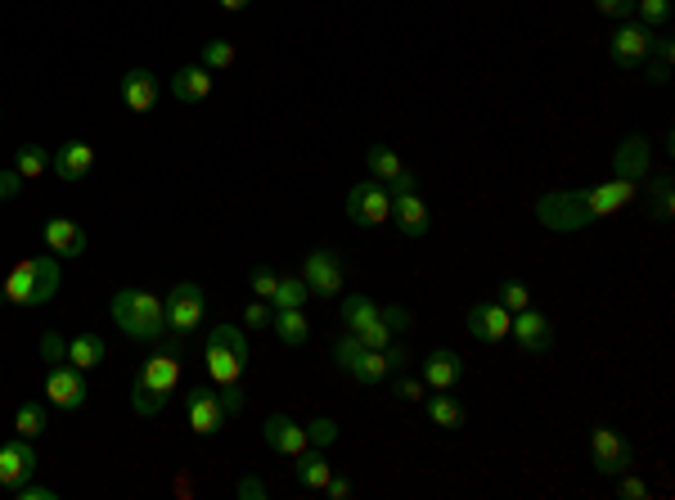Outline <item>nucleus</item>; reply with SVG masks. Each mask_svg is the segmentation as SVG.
I'll return each mask as SVG.
<instances>
[{
  "label": "nucleus",
  "mask_w": 675,
  "mask_h": 500,
  "mask_svg": "<svg viewBox=\"0 0 675 500\" xmlns=\"http://www.w3.org/2000/svg\"><path fill=\"white\" fill-rule=\"evenodd\" d=\"M612 176L621 181H644L648 176V140L644 136H626L612 154Z\"/></svg>",
  "instance_id": "obj_24"
},
{
  "label": "nucleus",
  "mask_w": 675,
  "mask_h": 500,
  "mask_svg": "<svg viewBox=\"0 0 675 500\" xmlns=\"http://www.w3.org/2000/svg\"><path fill=\"white\" fill-rule=\"evenodd\" d=\"M392 221H396V230H401L405 239H423L432 230V212H428V203H423V194L419 190H410V194H392Z\"/></svg>",
  "instance_id": "obj_19"
},
{
  "label": "nucleus",
  "mask_w": 675,
  "mask_h": 500,
  "mask_svg": "<svg viewBox=\"0 0 675 500\" xmlns=\"http://www.w3.org/2000/svg\"><path fill=\"white\" fill-rule=\"evenodd\" d=\"M221 401H225V410H230V415H239V410H243V388H239V383H234V388H221Z\"/></svg>",
  "instance_id": "obj_52"
},
{
  "label": "nucleus",
  "mask_w": 675,
  "mask_h": 500,
  "mask_svg": "<svg viewBox=\"0 0 675 500\" xmlns=\"http://www.w3.org/2000/svg\"><path fill=\"white\" fill-rule=\"evenodd\" d=\"M648 82H653V86H666V82H671V68H666V64H653V68H648Z\"/></svg>",
  "instance_id": "obj_54"
},
{
  "label": "nucleus",
  "mask_w": 675,
  "mask_h": 500,
  "mask_svg": "<svg viewBox=\"0 0 675 500\" xmlns=\"http://www.w3.org/2000/svg\"><path fill=\"white\" fill-rule=\"evenodd\" d=\"M653 55H657V64H666L671 68V55H675V46L666 37H653Z\"/></svg>",
  "instance_id": "obj_53"
},
{
  "label": "nucleus",
  "mask_w": 675,
  "mask_h": 500,
  "mask_svg": "<svg viewBox=\"0 0 675 500\" xmlns=\"http://www.w3.org/2000/svg\"><path fill=\"white\" fill-rule=\"evenodd\" d=\"M18 190H23V176H18L14 167H5V172H0V199H14Z\"/></svg>",
  "instance_id": "obj_50"
},
{
  "label": "nucleus",
  "mask_w": 675,
  "mask_h": 500,
  "mask_svg": "<svg viewBox=\"0 0 675 500\" xmlns=\"http://www.w3.org/2000/svg\"><path fill=\"white\" fill-rule=\"evenodd\" d=\"M378 316L392 325V334H401V329H410V307H401V302H387V307H378Z\"/></svg>",
  "instance_id": "obj_42"
},
{
  "label": "nucleus",
  "mask_w": 675,
  "mask_h": 500,
  "mask_svg": "<svg viewBox=\"0 0 675 500\" xmlns=\"http://www.w3.org/2000/svg\"><path fill=\"white\" fill-rule=\"evenodd\" d=\"M509 338L527 356H549V352H554V325H549V316H545V311H536V307H527V311H518V316H513Z\"/></svg>",
  "instance_id": "obj_14"
},
{
  "label": "nucleus",
  "mask_w": 675,
  "mask_h": 500,
  "mask_svg": "<svg viewBox=\"0 0 675 500\" xmlns=\"http://www.w3.org/2000/svg\"><path fill=\"white\" fill-rule=\"evenodd\" d=\"M203 361L207 374H212L216 388H234L243 383V370H248V338H243L239 325H212L203 343Z\"/></svg>",
  "instance_id": "obj_4"
},
{
  "label": "nucleus",
  "mask_w": 675,
  "mask_h": 500,
  "mask_svg": "<svg viewBox=\"0 0 675 500\" xmlns=\"http://www.w3.org/2000/svg\"><path fill=\"white\" fill-rule=\"evenodd\" d=\"M594 10L608 14V19H630V14H635V0H594Z\"/></svg>",
  "instance_id": "obj_45"
},
{
  "label": "nucleus",
  "mask_w": 675,
  "mask_h": 500,
  "mask_svg": "<svg viewBox=\"0 0 675 500\" xmlns=\"http://www.w3.org/2000/svg\"><path fill=\"white\" fill-rule=\"evenodd\" d=\"M180 388V356L176 352H158L135 370L131 379V410L135 415H158L162 406L171 401V392Z\"/></svg>",
  "instance_id": "obj_2"
},
{
  "label": "nucleus",
  "mask_w": 675,
  "mask_h": 500,
  "mask_svg": "<svg viewBox=\"0 0 675 500\" xmlns=\"http://www.w3.org/2000/svg\"><path fill=\"white\" fill-rule=\"evenodd\" d=\"M270 320H275V307L266 298H252L248 311H243V325H252V329H270Z\"/></svg>",
  "instance_id": "obj_41"
},
{
  "label": "nucleus",
  "mask_w": 675,
  "mask_h": 500,
  "mask_svg": "<svg viewBox=\"0 0 675 500\" xmlns=\"http://www.w3.org/2000/svg\"><path fill=\"white\" fill-rule=\"evenodd\" d=\"M509 325H513V316L500 302H473V307H468V334L486 347L504 343V338H509Z\"/></svg>",
  "instance_id": "obj_17"
},
{
  "label": "nucleus",
  "mask_w": 675,
  "mask_h": 500,
  "mask_svg": "<svg viewBox=\"0 0 675 500\" xmlns=\"http://www.w3.org/2000/svg\"><path fill=\"white\" fill-rule=\"evenodd\" d=\"M45 428H50V415H45L41 401H18L14 406V433L27 437V442H36Z\"/></svg>",
  "instance_id": "obj_31"
},
{
  "label": "nucleus",
  "mask_w": 675,
  "mask_h": 500,
  "mask_svg": "<svg viewBox=\"0 0 675 500\" xmlns=\"http://www.w3.org/2000/svg\"><path fill=\"white\" fill-rule=\"evenodd\" d=\"M536 221L545 230H558V235L594 226V217L585 212V203H581V194H576V190H549V194H540V199H536Z\"/></svg>",
  "instance_id": "obj_8"
},
{
  "label": "nucleus",
  "mask_w": 675,
  "mask_h": 500,
  "mask_svg": "<svg viewBox=\"0 0 675 500\" xmlns=\"http://www.w3.org/2000/svg\"><path fill=\"white\" fill-rule=\"evenodd\" d=\"M306 437H311V446H333L338 442V424H333V419H315V424L306 428Z\"/></svg>",
  "instance_id": "obj_43"
},
{
  "label": "nucleus",
  "mask_w": 675,
  "mask_h": 500,
  "mask_svg": "<svg viewBox=\"0 0 675 500\" xmlns=\"http://www.w3.org/2000/svg\"><path fill=\"white\" fill-rule=\"evenodd\" d=\"M648 190H653V217H657V221H662V226H666V221L675 217V199H671V176H657V181L648 185Z\"/></svg>",
  "instance_id": "obj_38"
},
{
  "label": "nucleus",
  "mask_w": 675,
  "mask_h": 500,
  "mask_svg": "<svg viewBox=\"0 0 675 500\" xmlns=\"http://www.w3.org/2000/svg\"><path fill=\"white\" fill-rule=\"evenodd\" d=\"M41 392L50 397V406H59V410H81V406H86V397H90L86 370H77L68 356H59V361H45Z\"/></svg>",
  "instance_id": "obj_7"
},
{
  "label": "nucleus",
  "mask_w": 675,
  "mask_h": 500,
  "mask_svg": "<svg viewBox=\"0 0 675 500\" xmlns=\"http://www.w3.org/2000/svg\"><path fill=\"white\" fill-rule=\"evenodd\" d=\"M590 455H594V473H603V478H612V473H626L630 460H635L630 442L617 433V428H608V424H594L590 428Z\"/></svg>",
  "instance_id": "obj_12"
},
{
  "label": "nucleus",
  "mask_w": 675,
  "mask_h": 500,
  "mask_svg": "<svg viewBox=\"0 0 675 500\" xmlns=\"http://www.w3.org/2000/svg\"><path fill=\"white\" fill-rule=\"evenodd\" d=\"M14 496H18V500H54L59 491H54V487H41V482H23V487H14Z\"/></svg>",
  "instance_id": "obj_46"
},
{
  "label": "nucleus",
  "mask_w": 675,
  "mask_h": 500,
  "mask_svg": "<svg viewBox=\"0 0 675 500\" xmlns=\"http://www.w3.org/2000/svg\"><path fill=\"white\" fill-rule=\"evenodd\" d=\"M378 320V302L369 298V293H347L342 298V325H347V334H360L365 325H374Z\"/></svg>",
  "instance_id": "obj_30"
},
{
  "label": "nucleus",
  "mask_w": 675,
  "mask_h": 500,
  "mask_svg": "<svg viewBox=\"0 0 675 500\" xmlns=\"http://www.w3.org/2000/svg\"><path fill=\"white\" fill-rule=\"evenodd\" d=\"M248 284H252V298H275V284H279V275L270 271V266H252V275H248Z\"/></svg>",
  "instance_id": "obj_40"
},
{
  "label": "nucleus",
  "mask_w": 675,
  "mask_h": 500,
  "mask_svg": "<svg viewBox=\"0 0 675 500\" xmlns=\"http://www.w3.org/2000/svg\"><path fill=\"white\" fill-rule=\"evenodd\" d=\"M347 217L365 230L387 226V221H392V194H387V185L383 181H356L347 194Z\"/></svg>",
  "instance_id": "obj_9"
},
{
  "label": "nucleus",
  "mask_w": 675,
  "mask_h": 500,
  "mask_svg": "<svg viewBox=\"0 0 675 500\" xmlns=\"http://www.w3.org/2000/svg\"><path fill=\"white\" fill-rule=\"evenodd\" d=\"M261 437H266L270 451H275V455H288V460H293V455H302L306 446H311L306 428H302V424H293L288 415H270L266 424H261Z\"/></svg>",
  "instance_id": "obj_22"
},
{
  "label": "nucleus",
  "mask_w": 675,
  "mask_h": 500,
  "mask_svg": "<svg viewBox=\"0 0 675 500\" xmlns=\"http://www.w3.org/2000/svg\"><path fill=\"white\" fill-rule=\"evenodd\" d=\"M617 478H621V496H626V500H648V482H639V478H626V473H617Z\"/></svg>",
  "instance_id": "obj_48"
},
{
  "label": "nucleus",
  "mask_w": 675,
  "mask_h": 500,
  "mask_svg": "<svg viewBox=\"0 0 675 500\" xmlns=\"http://www.w3.org/2000/svg\"><path fill=\"white\" fill-rule=\"evenodd\" d=\"M356 338H360V343H365V347H374V352H383V347H387V343H392V338H396V334H392V325H387V320H383V316H378V320H374V325H365V329H360V334H356Z\"/></svg>",
  "instance_id": "obj_39"
},
{
  "label": "nucleus",
  "mask_w": 675,
  "mask_h": 500,
  "mask_svg": "<svg viewBox=\"0 0 675 500\" xmlns=\"http://www.w3.org/2000/svg\"><path fill=\"white\" fill-rule=\"evenodd\" d=\"M306 298H311V289H306V280L302 275H279V284H275V307H306Z\"/></svg>",
  "instance_id": "obj_35"
},
{
  "label": "nucleus",
  "mask_w": 675,
  "mask_h": 500,
  "mask_svg": "<svg viewBox=\"0 0 675 500\" xmlns=\"http://www.w3.org/2000/svg\"><path fill=\"white\" fill-rule=\"evenodd\" d=\"M225 419H230V410H225L221 401V388H189L185 397V424L194 437H212L225 428Z\"/></svg>",
  "instance_id": "obj_11"
},
{
  "label": "nucleus",
  "mask_w": 675,
  "mask_h": 500,
  "mask_svg": "<svg viewBox=\"0 0 675 500\" xmlns=\"http://www.w3.org/2000/svg\"><path fill=\"white\" fill-rule=\"evenodd\" d=\"M171 95H176L180 104H203L207 95H212V73H207L203 64H185L171 73Z\"/></svg>",
  "instance_id": "obj_25"
},
{
  "label": "nucleus",
  "mask_w": 675,
  "mask_h": 500,
  "mask_svg": "<svg viewBox=\"0 0 675 500\" xmlns=\"http://www.w3.org/2000/svg\"><path fill=\"white\" fill-rule=\"evenodd\" d=\"M50 172L59 176V181H86V176L95 172V145H86V140L59 145L50 154Z\"/></svg>",
  "instance_id": "obj_20"
},
{
  "label": "nucleus",
  "mask_w": 675,
  "mask_h": 500,
  "mask_svg": "<svg viewBox=\"0 0 675 500\" xmlns=\"http://www.w3.org/2000/svg\"><path fill=\"white\" fill-rule=\"evenodd\" d=\"M108 311H113V325L122 329L126 338H135V343H153V338L167 334L162 298H153V293H144V289H117Z\"/></svg>",
  "instance_id": "obj_3"
},
{
  "label": "nucleus",
  "mask_w": 675,
  "mask_h": 500,
  "mask_svg": "<svg viewBox=\"0 0 675 500\" xmlns=\"http://www.w3.org/2000/svg\"><path fill=\"white\" fill-rule=\"evenodd\" d=\"M63 275L54 257H23V262L9 266L5 284H0V302L9 307H45V302L59 293Z\"/></svg>",
  "instance_id": "obj_1"
},
{
  "label": "nucleus",
  "mask_w": 675,
  "mask_h": 500,
  "mask_svg": "<svg viewBox=\"0 0 675 500\" xmlns=\"http://www.w3.org/2000/svg\"><path fill=\"white\" fill-rule=\"evenodd\" d=\"M576 194H581L585 212H590L594 221H603V217H612V212H621L626 203H635L639 181H621V176H612V181L590 185V190H576Z\"/></svg>",
  "instance_id": "obj_15"
},
{
  "label": "nucleus",
  "mask_w": 675,
  "mask_h": 500,
  "mask_svg": "<svg viewBox=\"0 0 675 500\" xmlns=\"http://www.w3.org/2000/svg\"><path fill=\"white\" fill-rule=\"evenodd\" d=\"M158 95H162V86L149 68H126L122 82H117V100H122L131 113H149L153 104H158Z\"/></svg>",
  "instance_id": "obj_18"
},
{
  "label": "nucleus",
  "mask_w": 675,
  "mask_h": 500,
  "mask_svg": "<svg viewBox=\"0 0 675 500\" xmlns=\"http://www.w3.org/2000/svg\"><path fill=\"white\" fill-rule=\"evenodd\" d=\"M270 329H275V338L284 347H302L306 338H311V320L302 316V307H275V320H270Z\"/></svg>",
  "instance_id": "obj_27"
},
{
  "label": "nucleus",
  "mask_w": 675,
  "mask_h": 500,
  "mask_svg": "<svg viewBox=\"0 0 675 500\" xmlns=\"http://www.w3.org/2000/svg\"><path fill=\"white\" fill-rule=\"evenodd\" d=\"M423 392H428V383L423 379H401L396 383V397L401 401H423Z\"/></svg>",
  "instance_id": "obj_47"
},
{
  "label": "nucleus",
  "mask_w": 675,
  "mask_h": 500,
  "mask_svg": "<svg viewBox=\"0 0 675 500\" xmlns=\"http://www.w3.org/2000/svg\"><path fill=\"white\" fill-rule=\"evenodd\" d=\"M495 302H500L509 316H518V311L531 307V289H527L522 280H504V284H500V298H495Z\"/></svg>",
  "instance_id": "obj_37"
},
{
  "label": "nucleus",
  "mask_w": 675,
  "mask_h": 500,
  "mask_svg": "<svg viewBox=\"0 0 675 500\" xmlns=\"http://www.w3.org/2000/svg\"><path fill=\"white\" fill-rule=\"evenodd\" d=\"M162 320H167V329L171 334H194L198 325L207 320V293H203V284H194V280H180L176 289H167V298H162Z\"/></svg>",
  "instance_id": "obj_6"
},
{
  "label": "nucleus",
  "mask_w": 675,
  "mask_h": 500,
  "mask_svg": "<svg viewBox=\"0 0 675 500\" xmlns=\"http://www.w3.org/2000/svg\"><path fill=\"white\" fill-rule=\"evenodd\" d=\"M68 361L77 365V370H99V365L108 361V347H104V338L99 334H72L68 338Z\"/></svg>",
  "instance_id": "obj_29"
},
{
  "label": "nucleus",
  "mask_w": 675,
  "mask_h": 500,
  "mask_svg": "<svg viewBox=\"0 0 675 500\" xmlns=\"http://www.w3.org/2000/svg\"><path fill=\"white\" fill-rule=\"evenodd\" d=\"M41 239L54 257H81L86 253V230H81L72 217H45Z\"/></svg>",
  "instance_id": "obj_23"
},
{
  "label": "nucleus",
  "mask_w": 675,
  "mask_h": 500,
  "mask_svg": "<svg viewBox=\"0 0 675 500\" xmlns=\"http://www.w3.org/2000/svg\"><path fill=\"white\" fill-rule=\"evenodd\" d=\"M635 14H639V23H644V28H666V23H671V14H675V5H671V0H635Z\"/></svg>",
  "instance_id": "obj_36"
},
{
  "label": "nucleus",
  "mask_w": 675,
  "mask_h": 500,
  "mask_svg": "<svg viewBox=\"0 0 675 500\" xmlns=\"http://www.w3.org/2000/svg\"><path fill=\"white\" fill-rule=\"evenodd\" d=\"M648 50H653V28H644V23H621L617 32H612V41H608V55H612V64L617 68H644L648 64Z\"/></svg>",
  "instance_id": "obj_13"
},
{
  "label": "nucleus",
  "mask_w": 675,
  "mask_h": 500,
  "mask_svg": "<svg viewBox=\"0 0 675 500\" xmlns=\"http://www.w3.org/2000/svg\"><path fill=\"white\" fill-rule=\"evenodd\" d=\"M216 5H221V10H225V14H239V10H248L252 0H216Z\"/></svg>",
  "instance_id": "obj_55"
},
{
  "label": "nucleus",
  "mask_w": 675,
  "mask_h": 500,
  "mask_svg": "<svg viewBox=\"0 0 675 500\" xmlns=\"http://www.w3.org/2000/svg\"><path fill=\"white\" fill-rule=\"evenodd\" d=\"M365 167H369V176H374V181H392V176L401 172V158H396L387 145H369L365 149Z\"/></svg>",
  "instance_id": "obj_34"
},
{
  "label": "nucleus",
  "mask_w": 675,
  "mask_h": 500,
  "mask_svg": "<svg viewBox=\"0 0 675 500\" xmlns=\"http://www.w3.org/2000/svg\"><path fill=\"white\" fill-rule=\"evenodd\" d=\"M333 361H338L342 374H351V379L369 383V388L387 383V374H392V361H387V352H374V347H365L356 334H342L338 343H333Z\"/></svg>",
  "instance_id": "obj_5"
},
{
  "label": "nucleus",
  "mask_w": 675,
  "mask_h": 500,
  "mask_svg": "<svg viewBox=\"0 0 675 500\" xmlns=\"http://www.w3.org/2000/svg\"><path fill=\"white\" fill-rule=\"evenodd\" d=\"M14 172L23 176V181H41V176L50 172V154H45L41 145H18L14 149Z\"/></svg>",
  "instance_id": "obj_32"
},
{
  "label": "nucleus",
  "mask_w": 675,
  "mask_h": 500,
  "mask_svg": "<svg viewBox=\"0 0 675 500\" xmlns=\"http://www.w3.org/2000/svg\"><path fill=\"white\" fill-rule=\"evenodd\" d=\"M293 464H297V469H293V478L302 482L306 491H324V487H329V478H333V464L324 460V446H315V451H311V446H306L302 455H293Z\"/></svg>",
  "instance_id": "obj_26"
},
{
  "label": "nucleus",
  "mask_w": 675,
  "mask_h": 500,
  "mask_svg": "<svg viewBox=\"0 0 675 500\" xmlns=\"http://www.w3.org/2000/svg\"><path fill=\"white\" fill-rule=\"evenodd\" d=\"M459 379H464V356L450 352V347L428 352V361H423V383H428L432 392H455Z\"/></svg>",
  "instance_id": "obj_21"
},
{
  "label": "nucleus",
  "mask_w": 675,
  "mask_h": 500,
  "mask_svg": "<svg viewBox=\"0 0 675 500\" xmlns=\"http://www.w3.org/2000/svg\"><path fill=\"white\" fill-rule=\"evenodd\" d=\"M351 491H356V487H351V478L333 473V478H329V487H324V496H329V500H351Z\"/></svg>",
  "instance_id": "obj_49"
},
{
  "label": "nucleus",
  "mask_w": 675,
  "mask_h": 500,
  "mask_svg": "<svg viewBox=\"0 0 675 500\" xmlns=\"http://www.w3.org/2000/svg\"><path fill=\"white\" fill-rule=\"evenodd\" d=\"M32 478H36V446L14 433L9 442H0V487L14 491Z\"/></svg>",
  "instance_id": "obj_16"
},
{
  "label": "nucleus",
  "mask_w": 675,
  "mask_h": 500,
  "mask_svg": "<svg viewBox=\"0 0 675 500\" xmlns=\"http://www.w3.org/2000/svg\"><path fill=\"white\" fill-rule=\"evenodd\" d=\"M59 356H68V343H63L54 329H45L41 334V361H59Z\"/></svg>",
  "instance_id": "obj_44"
},
{
  "label": "nucleus",
  "mask_w": 675,
  "mask_h": 500,
  "mask_svg": "<svg viewBox=\"0 0 675 500\" xmlns=\"http://www.w3.org/2000/svg\"><path fill=\"white\" fill-rule=\"evenodd\" d=\"M302 280L311 289V298H338L342 284H347V271H342V257L333 248H311L302 262Z\"/></svg>",
  "instance_id": "obj_10"
},
{
  "label": "nucleus",
  "mask_w": 675,
  "mask_h": 500,
  "mask_svg": "<svg viewBox=\"0 0 675 500\" xmlns=\"http://www.w3.org/2000/svg\"><path fill=\"white\" fill-rule=\"evenodd\" d=\"M234 59H239V50L230 46V41H203V50H198V64L207 68V73H225V68H234Z\"/></svg>",
  "instance_id": "obj_33"
},
{
  "label": "nucleus",
  "mask_w": 675,
  "mask_h": 500,
  "mask_svg": "<svg viewBox=\"0 0 675 500\" xmlns=\"http://www.w3.org/2000/svg\"><path fill=\"white\" fill-rule=\"evenodd\" d=\"M423 410H428V419L437 428H446V433H455V428L468 424V410L459 397H450V392H441V397H423Z\"/></svg>",
  "instance_id": "obj_28"
},
{
  "label": "nucleus",
  "mask_w": 675,
  "mask_h": 500,
  "mask_svg": "<svg viewBox=\"0 0 675 500\" xmlns=\"http://www.w3.org/2000/svg\"><path fill=\"white\" fill-rule=\"evenodd\" d=\"M234 491H239L243 500H261V496H266V482H261V478H239V487H234Z\"/></svg>",
  "instance_id": "obj_51"
}]
</instances>
